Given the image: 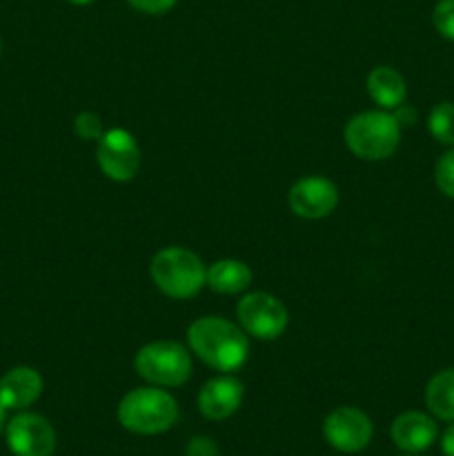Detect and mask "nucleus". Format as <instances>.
I'll return each instance as SVG.
<instances>
[{
	"instance_id": "f3484780",
	"label": "nucleus",
	"mask_w": 454,
	"mask_h": 456,
	"mask_svg": "<svg viewBox=\"0 0 454 456\" xmlns=\"http://www.w3.org/2000/svg\"><path fill=\"white\" fill-rule=\"evenodd\" d=\"M427 129L439 142L454 145V102H439L427 116Z\"/></svg>"
},
{
	"instance_id": "393cba45",
	"label": "nucleus",
	"mask_w": 454,
	"mask_h": 456,
	"mask_svg": "<svg viewBox=\"0 0 454 456\" xmlns=\"http://www.w3.org/2000/svg\"><path fill=\"white\" fill-rule=\"evenodd\" d=\"M67 3H71V4H78V7H83V4H92L93 0H67Z\"/></svg>"
},
{
	"instance_id": "6ab92c4d",
	"label": "nucleus",
	"mask_w": 454,
	"mask_h": 456,
	"mask_svg": "<svg viewBox=\"0 0 454 456\" xmlns=\"http://www.w3.org/2000/svg\"><path fill=\"white\" fill-rule=\"evenodd\" d=\"M74 132L83 141H98L105 134V127L96 111H80L74 120Z\"/></svg>"
},
{
	"instance_id": "ddd939ff",
	"label": "nucleus",
	"mask_w": 454,
	"mask_h": 456,
	"mask_svg": "<svg viewBox=\"0 0 454 456\" xmlns=\"http://www.w3.org/2000/svg\"><path fill=\"white\" fill-rule=\"evenodd\" d=\"M390 435L396 448L408 454H418L434 444L439 430H436L434 419L417 412V410H409L394 419Z\"/></svg>"
},
{
	"instance_id": "a211bd4d",
	"label": "nucleus",
	"mask_w": 454,
	"mask_h": 456,
	"mask_svg": "<svg viewBox=\"0 0 454 456\" xmlns=\"http://www.w3.org/2000/svg\"><path fill=\"white\" fill-rule=\"evenodd\" d=\"M434 181L436 187L441 190V194L454 199V150H448L439 160H436Z\"/></svg>"
},
{
	"instance_id": "4be33fe9",
	"label": "nucleus",
	"mask_w": 454,
	"mask_h": 456,
	"mask_svg": "<svg viewBox=\"0 0 454 456\" xmlns=\"http://www.w3.org/2000/svg\"><path fill=\"white\" fill-rule=\"evenodd\" d=\"M134 9L142 13H150V16H160V13H167L169 9L176 4V0H127Z\"/></svg>"
},
{
	"instance_id": "bb28decb",
	"label": "nucleus",
	"mask_w": 454,
	"mask_h": 456,
	"mask_svg": "<svg viewBox=\"0 0 454 456\" xmlns=\"http://www.w3.org/2000/svg\"><path fill=\"white\" fill-rule=\"evenodd\" d=\"M0 53H3V40H0Z\"/></svg>"
},
{
	"instance_id": "aec40b11",
	"label": "nucleus",
	"mask_w": 454,
	"mask_h": 456,
	"mask_svg": "<svg viewBox=\"0 0 454 456\" xmlns=\"http://www.w3.org/2000/svg\"><path fill=\"white\" fill-rule=\"evenodd\" d=\"M432 22L443 38L454 43V0H439L432 13Z\"/></svg>"
},
{
	"instance_id": "2eb2a0df",
	"label": "nucleus",
	"mask_w": 454,
	"mask_h": 456,
	"mask_svg": "<svg viewBox=\"0 0 454 456\" xmlns=\"http://www.w3.org/2000/svg\"><path fill=\"white\" fill-rule=\"evenodd\" d=\"M368 94L381 110H396L403 105L408 96L405 78L394 69V67H374L368 76Z\"/></svg>"
},
{
	"instance_id": "b1692460",
	"label": "nucleus",
	"mask_w": 454,
	"mask_h": 456,
	"mask_svg": "<svg viewBox=\"0 0 454 456\" xmlns=\"http://www.w3.org/2000/svg\"><path fill=\"white\" fill-rule=\"evenodd\" d=\"M441 450H443V456H454V421L441 436Z\"/></svg>"
},
{
	"instance_id": "7ed1b4c3",
	"label": "nucleus",
	"mask_w": 454,
	"mask_h": 456,
	"mask_svg": "<svg viewBox=\"0 0 454 456\" xmlns=\"http://www.w3.org/2000/svg\"><path fill=\"white\" fill-rule=\"evenodd\" d=\"M207 267L199 254L185 248H163L154 254L150 263V276L156 288L169 298L187 301L205 288Z\"/></svg>"
},
{
	"instance_id": "f257e3e1",
	"label": "nucleus",
	"mask_w": 454,
	"mask_h": 456,
	"mask_svg": "<svg viewBox=\"0 0 454 456\" xmlns=\"http://www.w3.org/2000/svg\"><path fill=\"white\" fill-rule=\"evenodd\" d=\"M190 350L221 374H231L249 356V338L240 325L221 316H200L187 330Z\"/></svg>"
},
{
	"instance_id": "9b49d317",
	"label": "nucleus",
	"mask_w": 454,
	"mask_h": 456,
	"mask_svg": "<svg viewBox=\"0 0 454 456\" xmlns=\"http://www.w3.org/2000/svg\"><path fill=\"white\" fill-rule=\"evenodd\" d=\"M245 396L243 383L231 374L214 377L200 387L199 410L209 421H225L240 408Z\"/></svg>"
},
{
	"instance_id": "f03ea898",
	"label": "nucleus",
	"mask_w": 454,
	"mask_h": 456,
	"mask_svg": "<svg viewBox=\"0 0 454 456\" xmlns=\"http://www.w3.org/2000/svg\"><path fill=\"white\" fill-rule=\"evenodd\" d=\"M116 419L132 435H163L176 426L178 403L165 387H136L120 399Z\"/></svg>"
},
{
	"instance_id": "39448f33",
	"label": "nucleus",
	"mask_w": 454,
	"mask_h": 456,
	"mask_svg": "<svg viewBox=\"0 0 454 456\" xmlns=\"http://www.w3.org/2000/svg\"><path fill=\"white\" fill-rule=\"evenodd\" d=\"M134 368L150 386L181 387L191 377V354L176 341H151L138 350Z\"/></svg>"
},
{
	"instance_id": "f8f14e48",
	"label": "nucleus",
	"mask_w": 454,
	"mask_h": 456,
	"mask_svg": "<svg viewBox=\"0 0 454 456\" xmlns=\"http://www.w3.org/2000/svg\"><path fill=\"white\" fill-rule=\"evenodd\" d=\"M43 395V377L29 365L12 368L0 379V405L4 410H27Z\"/></svg>"
},
{
	"instance_id": "412c9836",
	"label": "nucleus",
	"mask_w": 454,
	"mask_h": 456,
	"mask_svg": "<svg viewBox=\"0 0 454 456\" xmlns=\"http://www.w3.org/2000/svg\"><path fill=\"white\" fill-rule=\"evenodd\" d=\"M218 452L221 450H218L216 441L209 436H194L185 445V456H218Z\"/></svg>"
},
{
	"instance_id": "9d476101",
	"label": "nucleus",
	"mask_w": 454,
	"mask_h": 456,
	"mask_svg": "<svg viewBox=\"0 0 454 456\" xmlns=\"http://www.w3.org/2000/svg\"><path fill=\"white\" fill-rule=\"evenodd\" d=\"M289 209L305 221L329 216L338 205V187L325 176H305L289 190Z\"/></svg>"
},
{
	"instance_id": "6e6552de",
	"label": "nucleus",
	"mask_w": 454,
	"mask_h": 456,
	"mask_svg": "<svg viewBox=\"0 0 454 456\" xmlns=\"http://www.w3.org/2000/svg\"><path fill=\"white\" fill-rule=\"evenodd\" d=\"M323 436L329 448L343 454L363 452L374 436L372 419L359 408L341 405L334 408L323 421Z\"/></svg>"
},
{
	"instance_id": "1a4fd4ad",
	"label": "nucleus",
	"mask_w": 454,
	"mask_h": 456,
	"mask_svg": "<svg viewBox=\"0 0 454 456\" xmlns=\"http://www.w3.org/2000/svg\"><path fill=\"white\" fill-rule=\"evenodd\" d=\"M7 445L13 456H52L56 430L40 414L20 412L7 423Z\"/></svg>"
},
{
	"instance_id": "423d86ee",
	"label": "nucleus",
	"mask_w": 454,
	"mask_h": 456,
	"mask_svg": "<svg viewBox=\"0 0 454 456\" xmlns=\"http://www.w3.org/2000/svg\"><path fill=\"white\" fill-rule=\"evenodd\" d=\"M239 325L258 341H274L288 328V307L270 292H249L236 305Z\"/></svg>"
},
{
	"instance_id": "4468645a",
	"label": "nucleus",
	"mask_w": 454,
	"mask_h": 456,
	"mask_svg": "<svg viewBox=\"0 0 454 456\" xmlns=\"http://www.w3.org/2000/svg\"><path fill=\"white\" fill-rule=\"evenodd\" d=\"M205 285L212 292L225 294V297L243 294L252 285V270L247 263L239 261V258H221L207 267Z\"/></svg>"
},
{
	"instance_id": "a878e982",
	"label": "nucleus",
	"mask_w": 454,
	"mask_h": 456,
	"mask_svg": "<svg viewBox=\"0 0 454 456\" xmlns=\"http://www.w3.org/2000/svg\"><path fill=\"white\" fill-rule=\"evenodd\" d=\"M3 426H4V408L0 405V432H3Z\"/></svg>"
},
{
	"instance_id": "20e7f679",
	"label": "nucleus",
	"mask_w": 454,
	"mask_h": 456,
	"mask_svg": "<svg viewBox=\"0 0 454 456\" xmlns=\"http://www.w3.org/2000/svg\"><path fill=\"white\" fill-rule=\"evenodd\" d=\"M345 145L361 160H385L401 142V125L387 110L361 111L345 125Z\"/></svg>"
},
{
	"instance_id": "5701e85b",
	"label": "nucleus",
	"mask_w": 454,
	"mask_h": 456,
	"mask_svg": "<svg viewBox=\"0 0 454 456\" xmlns=\"http://www.w3.org/2000/svg\"><path fill=\"white\" fill-rule=\"evenodd\" d=\"M392 114H394L396 123L401 125V127H409V125L417 123V111H414V107L409 105H399L396 110H392Z\"/></svg>"
},
{
	"instance_id": "dca6fc26",
	"label": "nucleus",
	"mask_w": 454,
	"mask_h": 456,
	"mask_svg": "<svg viewBox=\"0 0 454 456\" xmlns=\"http://www.w3.org/2000/svg\"><path fill=\"white\" fill-rule=\"evenodd\" d=\"M426 405L441 421H454V368L441 370L426 387Z\"/></svg>"
},
{
	"instance_id": "0eeeda50",
	"label": "nucleus",
	"mask_w": 454,
	"mask_h": 456,
	"mask_svg": "<svg viewBox=\"0 0 454 456\" xmlns=\"http://www.w3.org/2000/svg\"><path fill=\"white\" fill-rule=\"evenodd\" d=\"M96 160L109 181L129 183L141 169V147L127 129H107L96 141Z\"/></svg>"
}]
</instances>
